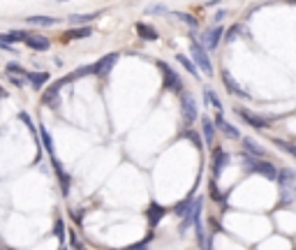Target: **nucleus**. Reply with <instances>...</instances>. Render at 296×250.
Wrapping results in <instances>:
<instances>
[{"label": "nucleus", "mask_w": 296, "mask_h": 250, "mask_svg": "<svg viewBox=\"0 0 296 250\" xmlns=\"http://www.w3.org/2000/svg\"><path fill=\"white\" fill-rule=\"evenodd\" d=\"M243 146H245V153H250V156H255V158H262L266 151H264V146H259L257 142H252V139H243Z\"/></svg>", "instance_id": "obj_19"}, {"label": "nucleus", "mask_w": 296, "mask_h": 250, "mask_svg": "<svg viewBox=\"0 0 296 250\" xmlns=\"http://www.w3.org/2000/svg\"><path fill=\"white\" fill-rule=\"evenodd\" d=\"M204 95H206V100H209L211 104H213V107L218 109V111H222V102L218 100V95L213 93V90H211V88H204Z\"/></svg>", "instance_id": "obj_25"}, {"label": "nucleus", "mask_w": 296, "mask_h": 250, "mask_svg": "<svg viewBox=\"0 0 296 250\" xmlns=\"http://www.w3.org/2000/svg\"><path fill=\"white\" fill-rule=\"evenodd\" d=\"M2 97H5V90H2V88H0V100H2Z\"/></svg>", "instance_id": "obj_40"}, {"label": "nucleus", "mask_w": 296, "mask_h": 250, "mask_svg": "<svg viewBox=\"0 0 296 250\" xmlns=\"http://www.w3.org/2000/svg\"><path fill=\"white\" fill-rule=\"evenodd\" d=\"M26 79L30 82V86H33L35 90H40V88L49 82V72H28Z\"/></svg>", "instance_id": "obj_16"}, {"label": "nucleus", "mask_w": 296, "mask_h": 250, "mask_svg": "<svg viewBox=\"0 0 296 250\" xmlns=\"http://www.w3.org/2000/svg\"><path fill=\"white\" fill-rule=\"evenodd\" d=\"M54 160V169H56V174H58V178H61V188H63V195H68L70 192V176L65 174V169H63V165L56 160V156L51 158Z\"/></svg>", "instance_id": "obj_17"}, {"label": "nucleus", "mask_w": 296, "mask_h": 250, "mask_svg": "<svg viewBox=\"0 0 296 250\" xmlns=\"http://www.w3.org/2000/svg\"><path fill=\"white\" fill-rule=\"evenodd\" d=\"M116 61H118V54H107L104 58H100V61L95 63V75L107 77L109 72H111V68L116 65Z\"/></svg>", "instance_id": "obj_8"}, {"label": "nucleus", "mask_w": 296, "mask_h": 250, "mask_svg": "<svg viewBox=\"0 0 296 250\" xmlns=\"http://www.w3.org/2000/svg\"><path fill=\"white\" fill-rule=\"evenodd\" d=\"M144 12L146 14H169V9H167V5H148Z\"/></svg>", "instance_id": "obj_27"}, {"label": "nucleus", "mask_w": 296, "mask_h": 250, "mask_svg": "<svg viewBox=\"0 0 296 250\" xmlns=\"http://www.w3.org/2000/svg\"><path fill=\"white\" fill-rule=\"evenodd\" d=\"M70 244H72V248L74 250H83V246H81V241H79V237H76V234H70Z\"/></svg>", "instance_id": "obj_33"}, {"label": "nucleus", "mask_w": 296, "mask_h": 250, "mask_svg": "<svg viewBox=\"0 0 296 250\" xmlns=\"http://www.w3.org/2000/svg\"><path fill=\"white\" fill-rule=\"evenodd\" d=\"M28 35H30V33H26V30H9V33H2L0 37L12 44V42H26Z\"/></svg>", "instance_id": "obj_22"}, {"label": "nucleus", "mask_w": 296, "mask_h": 250, "mask_svg": "<svg viewBox=\"0 0 296 250\" xmlns=\"http://www.w3.org/2000/svg\"><path fill=\"white\" fill-rule=\"evenodd\" d=\"M125 250H148V246L146 244H137V246H130V248H125Z\"/></svg>", "instance_id": "obj_38"}, {"label": "nucleus", "mask_w": 296, "mask_h": 250, "mask_svg": "<svg viewBox=\"0 0 296 250\" xmlns=\"http://www.w3.org/2000/svg\"><path fill=\"white\" fill-rule=\"evenodd\" d=\"M137 35L142 40H157V30L153 26H146V23H137Z\"/></svg>", "instance_id": "obj_20"}, {"label": "nucleus", "mask_w": 296, "mask_h": 250, "mask_svg": "<svg viewBox=\"0 0 296 250\" xmlns=\"http://www.w3.org/2000/svg\"><path fill=\"white\" fill-rule=\"evenodd\" d=\"M224 16H227V12L222 9V12H218V14H216V21H222V19H224Z\"/></svg>", "instance_id": "obj_39"}, {"label": "nucleus", "mask_w": 296, "mask_h": 250, "mask_svg": "<svg viewBox=\"0 0 296 250\" xmlns=\"http://www.w3.org/2000/svg\"><path fill=\"white\" fill-rule=\"evenodd\" d=\"M181 114L185 118V123H195L197 121V102L190 93H183L181 95Z\"/></svg>", "instance_id": "obj_4"}, {"label": "nucleus", "mask_w": 296, "mask_h": 250, "mask_svg": "<svg viewBox=\"0 0 296 250\" xmlns=\"http://www.w3.org/2000/svg\"><path fill=\"white\" fill-rule=\"evenodd\" d=\"M26 23H30V26L47 28V26H56V23H58V19H56V16H28Z\"/></svg>", "instance_id": "obj_18"}, {"label": "nucleus", "mask_w": 296, "mask_h": 250, "mask_svg": "<svg viewBox=\"0 0 296 250\" xmlns=\"http://www.w3.org/2000/svg\"><path fill=\"white\" fill-rule=\"evenodd\" d=\"M65 77L63 79H58L56 83H51V86L44 90V95H42V104H47V107H58V93H61V88L65 86Z\"/></svg>", "instance_id": "obj_6"}, {"label": "nucleus", "mask_w": 296, "mask_h": 250, "mask_svg": "<svg viewBox=\"0 0 296 250\" xmlns=\"http://www.w3.org/2000/svg\"><path fill=\"white\" fill-rule=\"evenodd\" d=\"M222 82H224V86L229 88V93H234V95H238V97H243V100H248V93L241 90V86L234 82V77L229 75V72H222Z\"/></svg>", "instance_id": "obj_13"}, {"label": "nucleus", "mask_w": 296, "mask_h": 250, "mask_svg": "<svg viewBox=\"0 0 296 250\" xmlns=\"http://www.w3.org/2000/svg\"><path fill=\"white\" fill-rule=\"evenodd\" d=\"M222 35H224V28H222V26H216V28H211V30H206V33H204L206 49H216L218 44H220Z\"/></svg>", "instance_id": "obj_12"}, {"label": "nucleus", "mask_w": 296, "mask_h": 250, "mask_svg": "<svg viewBox=\"0 0 296 250\" xmlns=\"http://www.w3.org/2000/svg\"><path fill=\"white\" fill-rule=\"evenodd\" d=\"M90 28H72L68 33H63V42H72V40H83V37H90Z\"/></svg>", "instance_id": "obj_15"}, {"label": "nucleus", "mask_w": 296, "mask_h": 250, "mask_svg": "<svg viewBox=\"0 0 296 250\" xmlns=\"http://www.w3.org/2000/svg\"><path fill=\"white\" fill-rule=\"evenodd\" d=\"M229 165V153L224 149H216L213 151V160H211V171H213V176H220L222 169Z\"/></svg>", "instance_id": "obj_7"}, {"label": "nucleus", "mask_w": 296, "mask_h": 250, "mask_svg": "<svg viewBox=\"0 0 296 250\" xmlns=\"http://www.w3.org/2000/svg\"><path fill=\"white\" fill-rule=\"evenodd\" d=\"M202 132H204V142L209 146H213V142H216V123H211V118H206V116L202 121Z\"/></svg>", "instance_id": "obj_14"}, {"label": "nucleus", "mask_w": 296, "mask_h": 250, "mask_svg": "<svg viewBox=\"0 0 296 250\" xmlns=\"http://www.w3.org/2000/svg\"><path fill=\"white\" fill-rule=\"evenodd\" d=\"M241 33V26H234V28H229L227 33H224V42H227V44H231V42L236 40V35Z\"/></svg>", "instance_id": "obj_29"}, {"label": "nucleus", "mask_w": 296, "mask_h": 250, "mask_svg": "<svg viewBox=\"0 0 296 250\" xmlns=\"http://www.w3.org/2000/svg\"><path fill=\"white\" fill-rule=\"evenodd\" d=\"M222 116H224L222 111H218V114H216V128L220 130L224 137H229V139H238V137H241V132H238V130H236L229 121H224Z\"/></svg>", "instance_id": "obj_9"}, {"label": "nucleus", "mask_w": 296, "mask_h": 250, "mask_svg": "<svg viewBox=\"0 0 296 250\" xmlns=\"http://www.w3.org/2000/svg\"><path fill=\"white\" fill-rule=\"evenodd\" d=\"M9 82H12L14 86H19V88H23V86H26V82H23V79H21L19 75H9Z\"/></svg>", "instance_id": "obj_36"}, {"label": "nucleus", "mask_w": 296, "mask_h": 250, "mask_svg": "<svg viewBox=\"0 0 296 250\" xmlns=\"http://www.w3.org/2000/svg\"><path fill=\"white\" fill-rule=\"evenodd\" d=\"M236 116H241L243 121L248 123V125H252L255 130H264V128H269V125H271V121H266V118H262V116L252 114V111H248V109H243V107H236Z\"/></svg>", "instance_id": "obj_5"}, {"label": "nucleus", "mask_w": 296, "mask_h": 250, "mask_svg": "<svg viewBox=\"0 0 296 250\" xmlns=\"http://www.w3.org/2000/svg\"><path fill=\"white\" fill-rule=\"evenodd\" d=\"M5 70H7V75H19V77H26L28 75V70H23L21 65H16V63H9Z\"/></svg>", "instance_id": "obj_26"}, {"label": "nucleus", "mask_w": 296, "mask_h": 250, "mask_svg": "<svg viewBox=\"0 0 296 250\" xmlns=\"http://www.w3.org/2000/svg\"><path fill=\"white\" fill-rule=\"evenodd\" d=\"M0 49H5V51H14L12 44H9V42H5L2 37H0Z\"/></svg>", "instance_id": "obj_37"}, {"label": "nucleus", "mask_w": 296, "mask_h": 250, "mask_svg": "<svg viewBox=\"0 0 296 250\" xmlns=\"http://www.w3.org/2000/svg\"><path fill=\"white\" fill-rule=\"evenodd\" d=\"M54 232H56V237L61 239H65V230H63V220H56V227H54Z\"/></svg>", "instance_id": "obj_32"}, {"label": "nucleus", "mask_w": 296, "mask_h": 250, "mask_svg": "<svg viewBox=\"0 0 296 250\" xmlns=\"http://www.w3.org/2000/svg\"><path fill=\"white\" fill-rule=\"evenodd\" d=\"M162 70V75H164V88L167 90H171V93H181L183 90V82H181V77L176 75L174 70H171V65H167V63H157Z\"/></svg>", "instance_id": "obj_3"}, {"label": "nucleus", "mask_w": 296, "mask_h": 250, "mask_svg": "<svg viewBox=\"0 0 296 250\" xmlns=\"http://www.w3.org/2000/svg\"><path fill=\"white\" fill-rule=\"evenodd\" d=\"M40 139H42V144H44V149H47V153L51 158L56 156V149H54V139H51V135H49V130L42 125L40 128Z\"/></svg>", "instance_id": "obj_21"}, {"label": "nucleus", "mask_w": 296, "mask_h": 250, "mask_svg": "<svg viewBox=\"0 0 296 250\" xmlns=\"http://www.w3.org/2000/svg\"><path fill=\"white\" fill-rule=\"evenodd\" d=\"M209 190H211V197L216 199V202H222V195L218 192V185H216V181H211L209 183Z\"/></svg>", "instance_id": "obj_31"}, {"label": "nucleus", "mask_w": 296, "mask_h": 250, "mask_svg": "<svg viewBox=\"0 0 296 250\" xmlns=\"http://www.w3.org/2000/svg\"><path fill=\"white\" fill-rule=\"evenodd\" d=\"M185 137H188L190 142L195 144V146H202V139H199V137H197V132H192V130H188V132H185Z\"/></svg>", "instance_id": "obj_34"}, {"label": "nucleus", "mask_w": 296, "mask_h": 250, "mask_svg": "<svg viewBox=\"0 0 296 250\" xmlns=\"http://www.w3.org/2000/svg\"><path fill=\"white\" fill-rule=\"evenodd\" d=\"M176 19L185 21L190 28H197V19H195V16H190V14H185V12H176Z\"/></svg>", "instance_id": "obj_28"}, {"label": "nucleus", "mask_w": 296, "mask_h": 250, "mask_svg": "<svg viewBox=\"0 0 296 250\" xmlns=\"http://www.w3.org/2000/svg\"><path fill=\"white\" fill-rule=\"evenodd\" d=\"M97 19V14H70L68 21L70 23H74V26H79V23H88V21Z\"/></svg>", "instance_id": "obj_24"}, {"label": "nucleus", "mask_w": 296, "mask_h": 250, "mask_svg": "<svg viewBox=\"0 0 296 250\" xmlns=\"http://www.w3.org/2000/svg\"><path fill=\"white\" fill-rule=\"evenodd\" d=\"M26 47L33 49V51H49V47H51V42L47 40V37H42V35H28L26 37Z\"/></svg>", "instance_id": "obj_11"}, {"label": "nucleus", "mask_w": 296, "mask_h": 250, "mask_svg": "<svg viewBox=\"0 0 296 250\" xmlns=\"http://www.w3.org/2000/svg\"><path fill=\"white\" fill-rule=\"evenodd\" d=\"M243 163H245V167L250 169V171H255V174H262L264 178H269V181H278V169L273 167L271 163H266V160H250V153H245L243 156Z\"/></svg>", "instance_id": "obj_1"}, {"label": "nucleus", "mask_w": 296, "mask_h": 250, "mask_svg": "<svg viewBox=\"0 0 296 250\" xmlns=\"http://www.w3.org/2000/svg\"><path fill=\"white\" fill-rule=\"evenodd\" d=\"M273 142H276V146H280V149H285V151H287V153H290V156H294V158H296V146H294V144L278 142V139H273Z\"/></svg>", "instance_id": "obj_30"}, {"label": "nucleus", "mask_w": 296, "mask_h": 250, "mask_svg": "<svg viewBox=\"0 0 296 250\" xmlns=\"http://www.w3.org/2000/svg\"><path fill=\"white\" fill-rule=\"evenodd\" d=\"M190 51H192V61H195V65L199 70H202L204 75H213V65H211L209 61V54H206V49L202 47V44H197V42H192L190 44Z\"/></svg>", "instance_id": "obj_2"}, {"label": "nucleus", "mask_w": 296, "mask_h": 250, "mask_svg": "<svg viewBox=\"0 0 296 250\" xmlns=\"http://www.w3.org/2000/svg\"><path fill=\"white\" fill-rule=\"evenodd\" d=\"M19 118H21L23 123H26V125H28L30 130H33V132H37V130H35V125H33V121H30V116H28L26 111H23V114H19Z\"/></svg>", "instance_id": "obj_35"}, {"label": "nucleus", "mask_w": 296, "mask_h": 250, "mask_svg": "<svg viewBox=\"0 0 296 250\" xmlns=\"http://www.w3.org/2000/svg\"><path fill=\"white\" fill-rule=\"evenodd\" d=\"M176 61L181 63L183 68L188 70V72H190V75H192V77H197V75H199V72H197V70H199V68H197V65H195V61H192V58H188V56H185V54H178V56H176Z\"/></svg>", "instance_id": "obj_23"}, {"label": "nucleus", "mask_w": 296, "mask_h": 250, "mask_svg": "<svg viewBox=\"0 0 296 250\" xmlns=\"http://www.w3.org/2000/svg\"><path fill=\"white\" fill-rule=\"evenodd\" d=\"M164 213H167V209H162L157 202L150 204V206H148V211H146V216H148V227H150V230H155V227L160 225V220L164 218Z\"/></svg>", "instance_id": "obj_10"}]
</instances>
